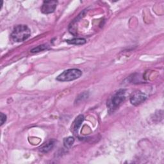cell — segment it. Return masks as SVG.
Wrapping results in <instances>:
<instances>
[{
  "label": "cell",
  "mask_w": 164,
  "mask_h": 164,
  "mask_svg": "<svg viewBox=\"0 0 164 164\" xmlns=\"http://www.w3.org/2000/svg\"><path fill=\"white\" fill-rule=\"evenodd\" d=\"M30 35L31 31L30 28L26 25H19L14 27L10 36L14 42H20L26 40Z\"/></svg>",
  "instance_id": "cell-1"
},
{
  "label": "cell",
  "mask_w": 164,
  "mask_h": 164,
  "mask_svg": "<svg viewBox=\"0 0 164 164\" xmlns=\"http://www.w3.org/2000/svg\"><path fill=\"white\" fill-rule=\"evenodd\" d=\"M125 91L124 90H120L111 98L108 102V106L109 109V112H113L116 109H117L120 106H121L123 102L125 101Z\"/></svg>",
  "instance_id": "cell-2"
},
{
  "label": "cell",
  "mask_w": 164,
  "mask_h": 164,
  "mask_svg": "<svg viewBox=\"0 0 164 164\" xmlns=\"http://www.w3.org/2000/svg\"><path fill=\"white\" fill-rule=\"evenodd\" d=\"M82 72L78 69H70L63 71L57 77L59 82H71L81 77Z\"/></svg>",
  "instance_id": "cell-3"
},
{
  "label": "cell",
  "mask_w": 164,
  "mask_h": 164,
  "mask_svg": "<svg viewBox=\"0 0 164 164\" xmlns=\"http://www.w3.org/2000/svg\"><path fill=\"white\" fill-rule=\"evenodd\" d=\"M58 4L57 1H45L41 7V12L44 14H48L53 13L55 10Z\"/></svg>",
  "instance_id": "cell-4"
},
{
  "label": "cell",
  "mask_w": 164,
  "mask_h": 164,
  "mask_svg": "<svg viewBox=\"0 0 164 164\" xmlns=\"http://www.w3.org/2000/svg\"><path fill=\"white\" fill-rule=\"evenodd\" d=\"M146 98L147 97L144 93L138 91L133 94V95L131 96L130 102L132 105L135 106H137L141 104L142 103H143L144 101H145Z\"/></svg>",
  "instance_id": "cell-5"
},
{
  "label": "cell",
  "mask_w": 164,
  "mask_h": 164,
  "mask_svg": "<svg viewBox=\"0 0 164 164\" xmlns=\"http://www.w3.org/2000/svg\"><path fill=\"white\" fill-rule=\"evenodd\" d=\"M54 145V140H49L48 143H45L44 145H42L40 148L39 150L42 152H49L50 150L52 149V148H53Z\"/></svg>",
  "instance_id": "cell-6"
},
{
  "label": "cell",
  "mask_w": 164,
  "mask_h": 164,
  "mask_svg": "<svg viewBox=\"0 0 164 164\" xmlns=\"http://www.w3.org/2000/svg\"><path fill=\"white\" fill-rule=\"evenodd\" d=\"M83 120H84V117L83 115H80L76 118L75 121L74 122V129L75 131L78 130L79 129L80 126L82 125V122L83 121Z\"/></svg>",
  "instance_id": "cell-7"
},
{
  "label": "cell",
  "mask_w": 164,
  "mask_h": 164,
  "mask_svg": "<svg viewBox=\"0 0 164 164\" xmlns=\"http://www.w3.org/2000/svg\"><path fill=\"white\" fill-rule=\"evenodd\" d=\"M68 43L71 44V45H82L86 42V40L82 38H75L71 40H66Z\"/></svg>",
  "instance_id": "cell-8"
},
{
  "label": "cell",
  "mask_w": 164,
  "mask_h": 164,
  "mask_svg": "<svg viewBox=\"0 0 164 164\" xmlns=\"http://www.w3.org/2000/svg\"><path fill=\"white\" fill-rule=\"evenodd\" d=\"M74 143V138L72 137L65 138L63 140V145L65 148H70Z\"/></svg>",
  "instance_id": "cell-9"
},
{
  "label": "cell",
  "mask_w": 164,
  "mask_h": 164,
  "mask_svg": "<svg viewBox=\"0 0 164 164\" xmlns=\"http://www.w3.org/2000/svg\"><path fill=\"white\" fill-rule=\"evenodd\" d=\"M47 49H48V46H46L45 45H40L36 48H33L30 51V52L33 53H39V52L42 51H45Z\"/></svg>",
  "instance_id": "cell-10"
},
{
  "label": "cell",
  "mask_w": 164,
  "mask_h": 164,
  "mask_svg": "<svg viewBox=\"0 0 164 164\" xmlns=\"http://www.w3.org/2000/svg\"><path fill=\"white\" fill-rule=\"evenodd\" d=\"M7 121V116L3 113L0 114V121H1V126H2Z\"/></svg>",
  "instance_id": "cell-11"
}]
</instances>
